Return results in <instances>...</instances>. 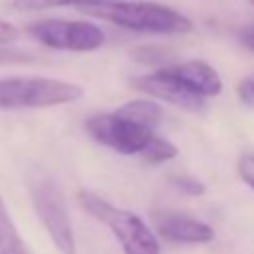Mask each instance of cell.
Here are the masks:
<instances>
[{
  "label": "cell",
  "instance_id": "9c48e42d",
  "mask_svg": "<svg viewBox=\"0 0 254 254\" xmlns=\"http://www.w3.org/2000/svg\"><path fill=\"white\" fill-rule=\"evenodd\" d=\"M155 228L163 238L179 244H204L214 238V230L210 224L177 212L155 214Z\"/></svg>",
  "mask_w": 254,
  "mask_h": 254
},
{
  "label": "cell",
  "instance_id": "9a60e30c",
  "mask_svg": "<svg viewBox=\"0 0 254 254\" xmlns=\"http://www.w3.org/2000/svg\"><path fill=\"white\" fill-rule=\"evenodd\" d=\"M238 175L254 190V155H242L238 159Z\"/></svg>",
  "mask_w": 254,
  "mask_h": 254
},
{
  "label": "cell",
  "instance_id": "30bf717a",
  "mask_svg": "<svg viewBox=\"0 0 254 254\" xmlns=\"http://www.w3.org/2000/svg\"><path fill=\"white\" fill-rule=\"evenodd\" d=\"M115 113H119L121 117L145 127V129H151L155 133V127L159 125L161 121V105L151 101V99H135V101H129L125 105H121Z\"/></svg>",
  "mask_w": 254,
  "mask_h": 254
},
{
  "label": "cell",
  "instance_id": "ba28073f",
  "mask_svg": "<svg viewBox=\"0 0 254 254\" xmlns=\"http://www.w3.org/2000/svg\"><path fill=\"white\" fill-rule=\"evenodd\" d=\"M163 69L173 75L177 81H181L189 91H192L198 97H214L222 91V79L218 71L202 62V60H189L181 64H171L163 65Z\"/></svg>",
  "mask_w": 254,
  "mask_h": 254
},
{
  "label": "cell",
  "instance_id": "8992f818",
  "mask_svg": "<svg viewBox=\"0 0 254 254\" xmlns=\"http://www.w3.org/2000/svg\"><path fill=\"white\" fill-rule=\"evenodd\" d=\"M85 131L97 143L121 153V155H137L155 135L151 129H145L119 113H97L85 121Z\"/></svg>",
  "mask_w": 254,
  "mask_h": 254
},
{
  "label": "cell",
  "instance_id": "277c9868",
  "mask_svg": "<svg viewBox=\"0 0 254 254\" xmlns=\"http://www.w3.org/2000/svg\"><path fill=\"white\" fill-rule=\"evenodd\" d=\"M32 204L48 236L62 254H75V236L67 206L58 185L44 173H34L28 181Z\"/></svg>",
  "mask_w": 254,
  "mask_h": 254
},
{
  "label": "cell",
  "instance_id": "5bb4252c",
  "mask_svg": "<svg viewBox=\"0 0 254 254\" xmlns=\"http://www.w3.org/2000/svg\"><path fill=\"white\" fill-rule=\"evenodd\" d=\"M173 185L177 189H181L185 194H190V196H198L204 192V185L194 179V177H189V175H177L173 177Z\"/></svg>",
  "mask_w": 254,
  "mask_h": 254
},
{
  "label": "cell",
  "instance_id": "52a82bcc",
  "mask_svg": "<svg viewBox=\"0 0 254 254\" xmlns=\"http://www.w3.org/2000/svg\"><path fill=\"white\" fill-rule=\"evenodd\" d=\"M131 85L143 93H147L153 99L171 103L185 111H200L204 105V99L189 91L181 81H177L173 75H169L163 67H159L153 73L131 77Z\"/></svg>",
  "mask_w": 254,
  "mask_h": 254
},
{
  "label": "cell",
  "instance_id": "7c38bea8",
  "mask_svg": "<svg viewBox=\"0 0 254 254\" xmlns=\"http://www.w3.org/2000/svg\"><path fill=\"white\" fill-rule=\"evenodd\" d=\"M177 153H179V149L171 143V141H167V139H163V137H157V135H153L151 139H149V143L141 149V157L147 161V163H165V161H171V159H175L177 157Z\"/></svg>",
  "mask_w": 254,
  "mask_h": 254
},
{
  "label": "cell",
  "instance_id": "ac0fdd59",
  "mask_svg": "<svg viewBox=\"0 0 254 254\" xmlns=\"http://www.w3.org/2000/svg\"><path fill=\"white\" fill-rule=\"evenodd\" d=\"M238 42H240L248 52L254 54V26L242 28V30L238 32Z\"/></svg>",
  "mask_w": 254,
  "mask_h": 254
},
{
  "label": "cell",
  "instance_id": "8fae6325",
  "mask_svg": "<svg viewBox=\"0 0 254 254\" xmlns=\"http://www.w3.org/2000/svg\"><path fill=\"white\" fill-rule=\"evenodd\" d=\"M0 254H30L0 194Z\"/></svg>",
  "mask_w": 254,
  "mask_h": 254
},
{
  "label": "cell",
  "instance_id": "6da1fadb",
  "mask_svg": "<svg viewBox=\"0 0 254 254\" xmlns=\"http://www.w3.org/2000/svg\"><path fill=\"white\" fill-rule=\"evenodd\" d=\"M79 12L115 24L119 28H127L133 32L145 34H187L192 30L190 18L181 14L179 10L157 4V2H135V0H117L99 6L79 8Z\"/></svg>",
  "mask_w": 254,
  "mask_h": 254
},
{
  "label": "cell",
  "instance_id": "3957f363",
  "mask_svg": "<svg viewBox=\"0 0 254 254\" xmlns=\"http://www.w3.org/2000/svg\"><path fill=\"white\" fill-rule=\"evenodd\" d=\"M81 95L83 89L77 83L56 77H0V109H44L62 103H71Z\"/></svg>",
  "mask_w": 254,
  "mask_h": 254
},
{
  "label": "cell",
  "instance_id": "5b68a950",
  "mask_svg": "<svg viewBox=\"0 0 254 254\" xmlns=\"http://www.w3.org/2000/svg\"><path fill=\"white\" fill-rule=\"evenodd\" d=\"M26 34L46 48L62 52H93L103 46L105 34L99 26L79 20L46 18L26 26Z\"/></svg>",
  "mask_w": 254,
  "mask_h": 254
},
{
  "label": "cell",
  "instance_id": "e0dca14e",
  "mask_svg": "<svg viewBox=\"0 0 254 254\" xmlns=\"http://www.w3.org/2000/svg\"><path fill=\"white\" fill-rule=\"evenodd\" d=\"M18 36H20V30H18L14 24H10V22H6V20L0 18V46H2V44H12V42H16Z\"/></svg>",
  "mask_w": 254,
  "mask_h": 254
},
{
  "label": "cell",
  "instance_id": "d6986e66",
  "mask_svg": "<svg viewBox=\"0 0 254 254\" xmlns=\"http://www.w3.org/2000/svg\"><path fill=\"white\" fill-rule=\"evenodd\" d=\"M250 4H254V0H250Z\"/></svg>",
  "mask_w": 254,
  "mask_h": 254
},
{
  "label": "cell",
  "instance_id": "4fadbf2b",
  "mask_svg": "<svg viewBox=\"0 0 254 254\" xmlns=\"http://www.w3.org/2000/svg\"><path fill=\"white\" fill-rule=\"evenodd\" d=\"M107 2H117V0H16L14 6L18 8H48V6H77L79 8H87V6H99V4H107Z\"/></svg>",
  "mask_w": 254,
  "mask_h": 254
},
{
  "label": "cell",
  "instance_id": "2e32d148",
  "mask_svg": "<svg viewBox=\"0 0 254 254\" xmlns=\"http://www.w3.org/2000/svg\"><path fill=\"white\" fill-rule=\"evenodd\" d=\"M238 97L244 105H254V73L246 75L238 83Z\"/></svg>",
  "mask_w": 254,
  "mask_h": 254
},
{
  "label": "cell",
  "instance_id": "7a4b0ae2",
  "mask_svg": "<svg viewBox=\"0 0 254 254\" xmlns=\"http://www.w3.org/2000/svg\"><path fill=\"white\" fill-rule=\"evenodd\" d=\"M79 202L95 220L113 232L123 254H161L155 232L143 222L139 214L119 208L91 190H81Z\"/></svg>",
  "mask_w": 254,
  "mask_h": 254
}]
</instances>
